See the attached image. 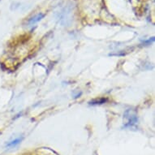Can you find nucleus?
Masks as SVG:
<instances>
[{"mask_svg":"<svg viewBox=\"0 0 155 155\" xmlns=\"http://www.w3.org/2000/svg\"><path fill=\"white\" fill-rule=\"evenodd\" d=\"M45 16V14L44 13H38L37 15H36L34 17H32L31 19H29V20L28 21V24L29 25H34L37 22H39L40 20H42Z\"/></svg>","mask_w":155,"mask_h":155,"instance_id":"obj_2","label":"nucleus"},{"mask_svg":"<svg viewBox=\"0 0 155 155\" xmlns=\"http://www.w3.org/2000/svg\"><path fill=\"white\" fill-rule=\"evenodd\" d=\"M22 140V138H18V139H15V140H12V142H10L9 144H7V146L8 147H13V146H15L16 145H18L20 141Z\"/></svg>","mask_w":155,"mask_h":155,"instance_id":"obj_3","label":"nucleus"},{"mask_svg":"<svg viewBox=\"0 0 155 155\" xmlns=\"http://www.w3.org/2000/svg\"><path fill=\"white\" fill-rule=\"evenodd\" d=\"M124 118L127 119V121H126L124 125L125 128H132L137 123V116L132 110L126 111L124 115Z\"/></svg>","mask_w":155,"mask_h":155,"instance_id":"obj_1","label":"nucleus"}]
</instances>
